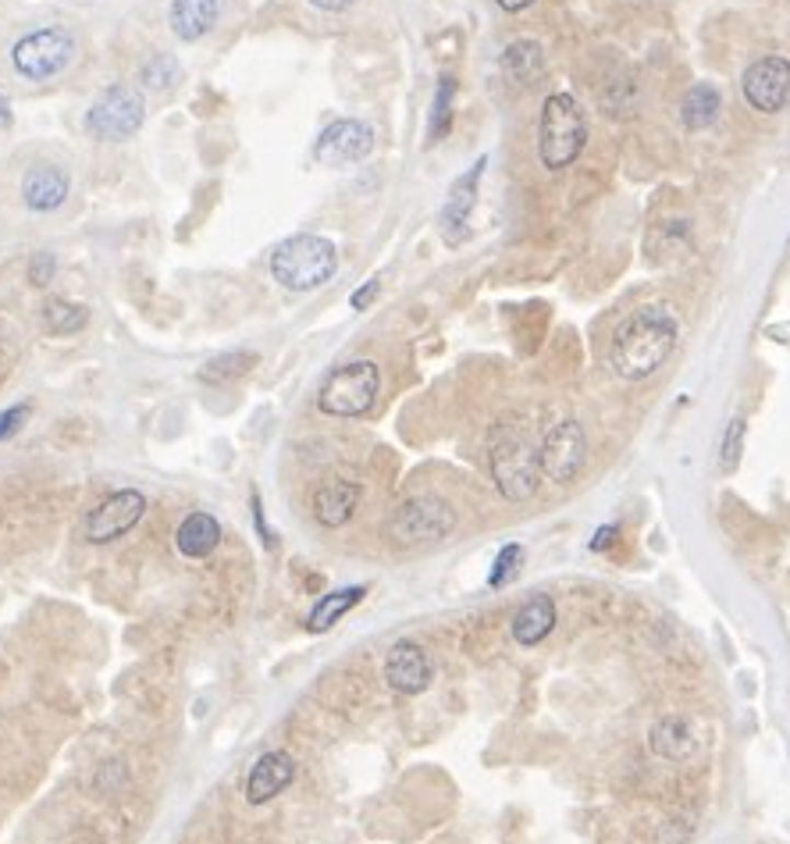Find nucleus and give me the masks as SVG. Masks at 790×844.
<instances>
[{
  "label": "nucleus",
  "mask_w": 790,
  "mask_h": 844,
  "mask_svg": "<svg viewBox=\"0 0 790 844\" xmlns=\"http://www.w3.org/2000/svg\"><path fill=\"white\" fill-rule=\"evenodd\" d=\"M54 271H57V261H54V253H36L33 256V264H28V282L33 285H50L54 282Z\"/></svg>",
  "instance_id": "obj_31"
},
{
  "label": "nucleus",
  "mask_w": 790,
  "mask_h": 844,
  "mask_svg": "<svg viewBox=\"0 0 790 844\" xmlns=\"http://www.w3.org/2000/svg\"><path fill=\"white\" fill-rule=\"evenodd\" d=\"M538 464H541V478H549L552 484H570L587 464L584 424L573 418L552 424L538 446Z\"/></svg>",
  "instance_id": "obj_9"
},
{
  "label": "nucleus",
  "mask_w": 790,
  "mask_h": 844,
  "mask_svg": "<svg viewBox=\"0 0 790 844\" xmlns=\"http://www.w3.org/2000/svg\"><path fill=\"white\" fill-rule=\"evenodd\" d=\"M335 271H339L335 242L313 232L289 236L271 253V278H275L282 289H293V293L321 289L324 282L335 278Z\"/></svg>",
  "instance_id": "obj_2"
},
{
  "label": "nucleus",
  "mask_w": 790,
  "mask_h": 844,
  "mask_svg": "<svg viewBox=\"0 0 790 844\" xmlns=\"http://www.w3.org/2000/svg\"><path fill=\"white\" fill-rule=\"evenodd\" d=\"M616 535H620V527H612V524L598 527L595 538H592V552H606V549L612 546V541H616Z\"/></svg>",
  "instance_id": "obj_34"
},
{
  "label": "nucleus",
  "mask_w": 790,
  "mask_h": 844,
  "mask_svg": "<svg viewBox=\"0 0 790 844\" xmlns=\"http://www.w3.org/2000/svg\"><path fill=\"white\" fill-rule=\"evenodd\" d=\"M68 190H71L68 171H65L61 164H54V161L33 164V168L25 171V179H22V199H25V207H28V210H39V214L61 207L65 199H68Z\"/></svg>",
  "instance_id": "obj_16"
},
{
  "label": "nucleus",
  "mask_w": 790,
  "mask_h": 844,
  "mask_svg": "<svg viewBox=\"0 0 790 844\" xmlns=\"http://www.w3.org/2000/svg\"><path fill=\"white\" fill-rule=\"evenodd\" d=\"M256 364V353H221L214 356V361H207L204 367H199V381H210V385H221V381H232V378H242L247 370Z\"/></svg>",
  "instance_id": "obj_28"
},
{
  "label": "nucleus",
  "mask_w": 790,
  "mask_h": 844,
  "mask_svg": "<svg viewBox=\"0 0 790 844\" xmlns=\"http://www.w3.org/2000/svg\"><path fill=\"white\" fill-rule=\"evenodd\" d=\"M431 677H435V670H431L427 652L416 646V641H396L389 655H385V681H389L399 695L427 692Z\"/></svg>",
  "instance_id": "obj_14"
},
{
  "label": "nucleus",
  "mask_w": 790,
  "mask_h": 844,
  "mask_svg": "<svg viewBox=\"0 0 790 844\" xmlns=\"http://www.w3.org/2000/svg\"><path fill=\"white\" fill-rule=\"evenodd\" d=\"M39 318H43V328H47L50 335H76L90 324V310H85L82 304H71V299L50 296L47 304L39 307Z\"/></svg>",
  "instance_id": "obj_25"
},
{
  "label": "nucleus",
  "mask_w": 790,
  "mask_h": 844,
  "mask_svg": "<svg viewBox=\"0 0 790 844\" xmlns=\"http://www.w3.org/2000/svg\"><path fill=\"white\" fill-rule=\"evenodd\" d=\"M484 164H488V157H481L478 164H470L463 175L453 182L449 199H445V207H442V239L449 242V247H459V242L467 239V221H470L473 204H478V182L484 175Z\"/></svg>",
  "instance_id": "obj_13"
},
{
  "label": "nucleus",
  "mask_w": 790,
  "mask_h": 844,
  "mask_svg": "<svg viewBox=\"0 0 790 844\" xmlns=\"http://www.w3.org/2000/svg\"><path fill=\"white\" fill-rule=\"evenodd\" d=\"M142 513H147V495L142 492L136 489L111 492L104 503L90 510V517L82 524V535L85 541H93V546H107V541L133 532L142 521Z\"/></svg>",
  "instance_id": "obj_10"
},
{
  "label": "nucleus",
  "mask_w": 790,
  "mask_h": 844,
  "mask_svg": "<svg viewBox=\"0 0 790 844\" xmlns=\"http://www.w3.org/2000/svg\"><path fill=\"white\" fill-rule=\"evenodd\" d=\"M179 79H182V65L179 57L171 54H150V61H142L139 68V82L147 85L150 93H168Z\"/></svg>",
  "instance_id": "obj_26"
},
{
  "label": "nucleus",
  "mask_w": 790,
  "mask_h": 844,
  "mask_svg": "<svg viewBox=\"0 0 790 844\" xmlns=\"http://www.w3.org/2000/svg\"><path fill=\"white\" fill-rule=\"evenodd\" d=\"M541 68H545V54L535 39H516L502 50V71H506V79L516 85L535 82L541 76Z\"/></svg>",
  "instance_id": "obj_24"
},
{
  "label": "nucleus",
  "mask_w": 790,
  "mask_h": 844,
  "mask_svg": "<svg viewBox=\"0 0 790 844\" xmlns=\"http://www.w3.org/2000/svg\"><path fill=\"white\" fill-rule=\"evenodd\" d=\"M313 8H321V11H332V14H339V11H350L356 0H310Z\"/></svg>",
  "instance_id": "obj_36"
},
{
  "label": "nucleus",
  "mask_w": 790,
  "mask_h": 844,
  "mask_svg": "<svg viewBox=\"0 0 790 844\" xmlns=\"http://www.w3.org/2000/svg\"><path fill=\"white\" fill-rule=\"evenodd\" d=\"M218 541H221V524L214 513H204V510L190 513L175 532V549L182 556H190V560H204V556L218 549Z\"/></svg>",
  "instance_id": "obj_20"
},
{
  "label": "nucleus",
  "mask_w": 790,
  "mask_h": 844,
  "mask_svg": "<svg viewBox=\"0 0 790 844\" xmlns=\"http://www.w3.org/2000/svg\"><path fill=\"white\" fill-rule=\"evenodd\" d=\"M378 392H381L378 364L353 361L328 370V378L321 381V392H318V407L321 413H332V418H364V413H370V407L378 403Z\"/></svg>",
  "instance_id": "obj_6"
},
{
  "label": "nucleus",
  "mask_w": 790,
  "mask_h": 844,
  "mask_svg": "<svg viewBox=\"0 0 790 844\" xmlns=\"http://www.w3.org/2000/svg\"><path fill=\"white\" fill-rule=\"evenodd\" d=\"M250 503H253V517H256V532H261V538H264V546L267 549H275V535H271L267 532V521H264V510H261V499H250Z\"/></svg>",
  "instance_id": "obj_35"
},
{
  "label": "nucleus",
  "mask_w": 790,
  "mask_h": 844,
  "mask_svg": "<svg viewBox=\"0 0 790 844\" xmlns=\"http://www.w3.org/2000/svg\"><path fill=\"white\" fill-rule=\"evenodd\" d=\"M76 54H79L76 33L65 25H47V28H36V33H25L14 43L11 65L28 82H50L71 68Z\"/></svg>",
  "instance_id": "obj_5"
},
{
  "label": "nucleus",
  "mask_w": 790,
  "mask_h": 844,
  "mask_svg": "<svg viewBox=\"0 0 790 844\" xmlns=\"http://www.w3.org/2000/svg\"><path fill=\"white\" fill-rule=\"evenodd\" d=\"M221 8H225V0H171L168 25L182 43H196L218 25Z\"/></svg>",
  "instance_id": "obj_18"
},
{
  "label": "nucleus",
  "mask_w": 790,
  "mask_h": 844,
  "mask_svg": "<svg viewBox=\"0 0 790 844\" xmlns=\"http://www.w3.org/2000/svg\"><path fill=\"white\" fill-rule=\"evenodd\" d=\"M744 435H748V424L744 418H734L726 424V435H723V449H720V470L723 475H734L741 467V456H744Z\"/></svg>",
  "instance_id": "obj_29"
},
{
  "label": "nucleus",
  "mask_w": 790,
  "mask_h": 844,
  "mask_svg": "<svg viewBox=\"0 0 790 844\" xmlns=\"http://www.w3.org/2000/svg\"><path fill=\"white\" fill-rule=\"evenodd\" d=\"M370 150H375V128L360 118H339L318 136L313 157H318L324 168H350L356 161H364Z\"/></svg>",
  "instance_id": "obj_12"
},
{
  "label": "nucleus",
  "mask_w": 790,
  "mask_h": 844,
  "mask_svg": "<svg viewBox=\"0 0 790 844\" xmlns=\"http://www.w3.org/2000/svg\"><path fill=\"white\" fill-rule=\"evenodd\" d=\"M495 4H499L502 11L516 14V11H524V8H530V4H535V0H495Z\"/></svg>",
  "instance_id": "obj_37"
},
{
  "label": "nucleus",
  "mask_w": 790,
  "mask_h": 844,
  "mask_svg": "<svg viewBox=\"0 0 790 844\" xmlns=\"http://www.w3.org/2000/svg\"><path fill=\"white\" fill-rule=\"evenodd\" d=\"M378 293H381V282H378V278H370L367 285H360V289H356V293L350 296V307H353V310H367V307L378 299Z\"/></svg>",
  "instance_id": "obj_33"
},
{
  "label": "nucleus",
  "mask_w": 790,
  "mask_h": 844,
  "mask_svg": "<svg viewBox=\"0 0 790 844\" xmlns=\"http://www.w3.org/2000/svg\"><path fill=\"white\" fill-rule=\"evenodd\" d=\"M25 421H28V407H25V403H19V407H11V410L0 413V442H8L11 435H19Z\"/></svg>",
  "instance_id": "obj_32"
},
{
  "label": "nucleus",
  "mask_w": 790,
  "mask_h": 844,
  "mask_svg": "<svg viewBox=\"0 0 790 844\" xmlns=\"http://www.w3.org/2000/svg\"><path fill=\"white\" fill-rule=\"evenodd\" d=\"M488 467H492V481L502 499L510 503H527L541 484V464L538 449L520 432H499L488 453Z\"/></svg>",
  "instance_id": "obj_4"
},
{
  "label": "nucleus",
  "mask_w": 790,
  "mask_h": 844,
  "mask_svg": "<svg viewBox=\"0 0 790 844\" xmlns=\"http://www.w3.org/2000/svg\"><path fill=\"white\" fill-rule=\"evenodd\" d=\"M456 527V510L438 495H410L389 517V538L396 546H427L442 541Z\"/></svg>",
  "instance_id": "obj_8"
},
{
  "label": "nucleus",
  "mask_w": 790,
  "mask_h": 844,
  "mask_svg": "<svg viewBox=\"0 0 790 844\" xmlns=\"http://www.w3.org/2000/svg\"><path fill=\"white\" fill-rule=\"evenodd\" d=\"M587 142V122L581 104L570 93H552L541 104L538 122V157L549 171H563L581 157Z\"/></svg>",
  "instance_id": "obj_3"
},
{
  "label": "nucleus",
  "mask_w": 790,
  "mask_h": 844,
  "mask_svg": "<svg viewBox=\"0 0 790 844\" xmlns=\"http://www.w3.org/2000/svg\"><path fill=\"white\" fill-rule=\"evenodd\" d=\"M356 506H360V484L346 478H328L318 492H313V517L321 527H342L353 521Z\"/></svg>",
  "instance_id": "obj_17"
},
{
  "label": "nucleus",
  "mask_w": 790,
  "mask_h": 844,
  "mask_svg": "<svg viewBox=\"0 0 790 844\" xmlns=\"http://www.w3.org/2000/svg\"><path fill=\"white\" fill-rule=\"evenodd\" d=\"M364 595H367V589L364 584H350V589H335V592H328V595H321V603L310 609V617H307V631L310 635H324V631H332V627L346 617V613L353 609V606H360L364 603Z\"/></svg>",
  "instance_id": "obj_21"
},
{
  "label": "nucleus",
  "mask_w": 790,
  "mask_h": 844,
  "mask_svg": "<svg viewBox=\"0 0 790 844\" xmlns=\"http://www.w3.org/2000/svg\"><path fill=\"white\" fill-rule=\"evenodd\" d=\"M552 627H556V603H552V595H530L527 603L513 613V638H516V646H524V649H535V646H541L545 638L552 635Z\"/></svg>",
  "instance_id": "obj_19"
},
{
  "label": "nucleus",
  "mask_w": 790,
  "mask_h": 844,
  "mask_svg": "<svg viewBox=\"0 0 790 844\" xmlns=\"http://www.w3.org/2000/svg\"><path fill=\"white\" fill-rule=\"evenodd\" d=\"M680 324L666 307H641L627 313L609 342V367L623 381H641L663 367L677 350Z\"/></svg>",
  "instance_id": "obj_1"
},
{
  "label": "nucleus",
  "mask_w": 790,
  "mask_h": 844,
  "mask_svg": "<svg viewBox=\"0 0 790 844\" xmlns=\"http://www.w3.org/2000/svg\"><path fill=\"white\" fill-rule=\"evenodd\" d=\"M652 749H655V755H663V760L680 763V760H687V755L698 749V738H695L691 723H687L684 717H666V720L655 723Z\"/></svg>",
  "instance_id": "obj_23"
},
{
  "label": "nucleus",
  "mask_w": 790,
  "mask_h": 844,
  "mask_svg": "<svg viewBox=\"0 0 790 844\" xmlns=\"http://www.w3.org/2000/svg\"><path fill=\"white\" fill-rule=\"evenodd\" d=\"M720 107H723L720 90H715L712 82H695L680 104V122L684 128H691V133H706V128H712L715 118H720Z\"/></svg>",
  "instance_id": "obj_22"
},
{
  "label": "nucleus",
  "mask_w": 790,
  "mask_h": 844,
  "mask_svg": "<svg viewBox=\"0 0 790 844\" xmlns=\"http://www.w3.org/2000/svg\"><path fill=\"white\" fill-rule=\"evenodd\" d=\"M453 96H456V79L442 76L435 90V104H431V125H427V142H442L453 128Z\"/></svg>",
  "instance_id": "obj_27"
},
{
  "label": "nucleus",
  "mask_w": 790,
  "mask_h": 844,
  "mask_svg": "<svg viewBox=\"0 0 790 844\" xmlns=\"http://www.w3.org/2000/svg\"><path fill=\"white\" fill-rule=\"evenodd\" d=\"M142 122H147V100L136 85L114 82L107 90H100V96L85 111V128L100 142H122L133 139Z\"/></svg>",
  "instance_id": "obj_7"
},
{
  "label": "nucleus",
  "mask_w": 790,
  "mask_h": 844,
  "mask_svg": "<svg viewBox=\"0 0 790 844\" xmlns=\"http://www.w3.org/2000/svg\"><path fill=\"white\" fill-rule=\"evenodd\" d=\"M296 780V760L289 752H264L261 760L250 766L247 777V802L264 806L271 798H278L289 784Z\"/></svg>",
  "instance_id": "obj_15"
},
{
  "label": "nucleus",
  "mask_w": 790,
  "mask_h": 844,
  "mask_svg": "<svg viewBox=\"0 0 790 844\" xmlns=\"http://www.w3.org/2000/svg\"><path fill=\"white\" fill-rule=\"evenodd\" d=\"M741 90L744 100L763 111V114H777L790 104V61L780 54L763 57V61L748 65V71L741 76Z\"/></svg>",
  "instance_id": "obj_11"
},
{
  "label": "nucleus",
  "mask_w": 790,
  "mask_h": 844,
  "mask_svg": "<svg viewBox=\"0 0 790 844\" xmlns=\"http://www.w3.org/2000/svg\"><path fill=\"white\" fill-rule=\"evenodd\" d=\"M520 563H524V549L516 546V541L502 546L492 563V574H488V584H492V589H506V584L520 574Z\"/></svg>",
  "instance_id": "obj_30"
}]
</instances>
